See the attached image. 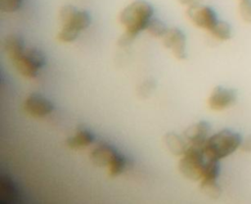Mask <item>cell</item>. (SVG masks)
Masks as SVG:
<instances>
[{
  "mask_svg": "<svg viewBox=\"0 0 251 204\" xmlns=\"http://www.w3.org/2000/svg\"><path fill=\"white\" fill-rule=\"evenodd\" d=\"M152 5L145 0H135L128 4L120 13L121 24L126 27L125 33L120 37V46H126L132 42L135 36L146 28L153 15Z\"/></svg>",
  "mask_w": 251,
  "mask_h": 204,
  "instance_id": "obj_1",
  "label": "cell"
},
{
  "mask_svg": "<svg viewBox=\"0 0 251 204\" xmlns=\"http://www.w3.org/2000/svg\"><path fill=\"white\" fill-rule=\"evenodd\" d=\"M242 136L231 129H222L211 135L203 146L207 159L220 161L240 148Z\"/></svg>",
  "mask_w": 251,
  "mask_h": 204,
  "instance_id": "obj_2",
  "label": "cell"
},
{
  "mask_svg": "<svg viewBox=\"0 0 251 204\" xmlns=\"http://www.w3.org/2000/svg\"><path fill=\"white\" fill-rule=\"evenodd\" d=\"M207 158L203 148L189 145L186 152L179 160L178 169L183 177L191 180H199L202 178Z\"/></svg>",
  "mask_w": 251,
  "mask_h": 204,
  "instance_id": "obj_3",
  "label": "cell"
},
{
  "mask_svg": "<svg viewBox=\"0 0 251 204\" xmlns=\"http://www.w3.org/2000/svg\"><path fill=\"white\" fill-rule=\"evenodd\" d=\"M16 69L26 77L36 76L38 70L45 63L44 54L35 48L24 50L18 57L12 60Z\"/></svg>",
  "mask_w": 251,
  "mask_h": 204,
  "instance_id": "obj_4",
  "label": "cell"
},
{
  "mask_svg": "<svg viewBox=\"0 0 251 204\" xmlns=\"http://www.w3.org/2000/svg\"><path fill=\"white\" fill-rule=\"evenodd\" d=\"M187 16L195 26L208 30H211L219 21L215 11L211 7L202 5L198 1L188 6Z\"/></svg>",
  "mask_w": 251,
  "mask_h": 204,
  "instance_id": "obj_5",
  "label": "cell"
},
{
  "mask_svg": "<svg viewBox=\"0 0 251 204\" xmlns=\"http://www.w3.org/2000/svg\"><path fill=\"white\" fill-rule=\"evenodd\" d=\"M59 19L63 26H70L78 31L85 29L90 24L89 14L72 5H65L60 9Z\"/></svg>",
  "mask_w": 251,
  "mask_h": 204,
  "instance_id": "obj_6",
  "label": "cell"
},
{
  "mask_svg": "<svg viewBox=\"0 0 251 204\" xmlns=\"http://www.w3.org/2000/svg\"><path fill=\"white\" fill-rule=\"evenodd\" d=\"M237 100V90L234 88H226L216 86L209 99L208 105L214 111H222L232 106Z\"/></svg>",
  "mask_w": 251,
  "mask_h": 204,
  "instance_id": "obj_7",
  "label": "cell"
},
{
  "mask_svg": "<svg viewBox=\"0 0 251 204\" xmlns=\"http://www.w3.org/2000/svg\"><path fill=\"white\" fill-rule=\"evenodd\" d=\"M53 104L50 100L36 93H32L27 96L24 102L25 112L35 118H41L49 115L53 111Z\"/></svg>",
  "mask_w": 251,
  "mask_h": 204,
  "instance_id": "obj_8",
  "label": "cell"
},
{
  "mask_svg": "<svg viewBox=\"0 0 251 204\" xmlns=\"http://www.w3.org/2000/svg\"><path fill=\"white\" fill-rule=\"evenodd\" d=\"M186 38L184 33L177 27L169 28L166 34L163 36V43L167 48H170L176 58L183 60L186 58L185 43Z\"/></svg>",
  "mask_w": 251,
  "mask_h": 204,
  "instance_id": "obj_9",
  "label": "cell"
},
{
  "mask_svg": "<svg viewBox=\"0 0 251 204\" xmlns=\"http://www.w3.org/2000/svg\"><path fill=\"white\" fill-rule=\"evenodd\" d=\"M210 124L205 121H200L188 127L183 131V136L187 140V142H189V145L203 148L207 139L210 137Z\"/></svg>",
  "mask_w": 251,
  "mask_h": 204,
  "instance_id": "obj_10",
  "label": "cell"
},
{
  "mask_svg": "<svg viewBox=\"0 0 251 204\" xmlns=\"http://www.w3.org/2000/svg\"><path fill=\"white\" fill-rule=\"evenodd\" d=\"M118 153L119 152L113 145L106 142H101L91 150L89 158L93 165L97 167H104L109 166Z\"/></svg>",
  "mask_w": 251,
  "mask_h": 204,
  "instance_id": "obj_11",
  "label": "cell"
},
{
  "mask_svg": "<svg viewBox=\"0 0 251 204\" xmlns=\"http://www.w3.org/2000/svg\"><path fill=\"white\" fill-rule=\"evenodd\" d=\"M164 141L168 150L176 156H182L189 147L185 138L173 131L166 133Z\"/></svg>",
  "mask_w": 251,
  "mask_h": 204,
  "instance_id": "obj_12",
  "label": "cell"
},
{
  "mask_svg": "<svg viewBox=\"0 0 251 204\" xmlns=\"http://www.w3.org/2000/svg\"><path fill=\"white\" fill-rule=\"evenodd\" d=\"M93 140H94V136L92 132L86 128L80 127L77 128L74 136H71L66 140V144L70 148L77 149V148L88 146L93 142Z\"/></svg>",
  "mask_w": 251,
  "mask_h": 204,
  "instance_id": "obj_13",
  "label": "cell"
},
{
  "mask_svg": "<svg viewBox=\"0 0 251 204\" xmlns=\"http://www.w3.org/2000/svg\"><path fill=\"white\" fill-rule=\"evenodd\" d=\"M19 192L16 183L10 177H1L0 178V199L2 202H16Z\"/></svg>",
  "mask_w": 251,
  "mask_h": 204,
  "instance_id": "obj_14",
  "label": "cell"
},
{
  "mask_svg": "<svg viewBox=\"0 0 251 204\" xmlns=\"http://www.w3.org/2000/svg\"><path fill=\"white\" fill-rule=\"evenodd\" d=\"M7 55L11 60L19 56L25 50V43L23 38L18 34H10L4 43Z\"/></svg>",
  "mask_w": 251,
  "mask_h": 204,
  "instance_id": "obj_15",
  "label": "cell"
},
{
  "mask_svg": "<svg viewBox=\"0 0 251 204\" xmlns=\"http://www.w3.org/2000/svg\"><path fill=\"white\" fill-rule=\"evenodd\" d=\"M210 31L216 38L220 40H228L232 33L230 25L225 21H218Z\"/></svg>",
  "mask_w": 251,
  "mask_h": 204,
  "instance_id": "obj_16",
  "label": "cell"
},
{
  "mask_svg": "<svg viewBox=\"0 0 251 204\" xmlns=\"http://www.w3.org/2000/svg\"><path fill=\"white\" fill-rule=\"evenodd\" d=\"M220 175V164L219 161L217 160H212V159H207L202 179L206 180H217L218 177Z\"/></svg>",
  "mask_w": 251,
  "mask_h": 204,
  "instance_id": "obj_17",
  "label": "cell"
},
{
  "mask_svg": "<svg viewBox=\"0 0 251 204\" xmlns=\"http://www.w3.org/2000/svg\"><path fill=\"white\" fill-rule=\"evenodd\" d=\"M150 34L155 37H163L168 31V27L166 25L159 19H151L145 28Z\"/></svg>",
  "mask_w": 251,
  "mask_h": 204,
  "instance_id": "obj_18",
  "label": "cell"
},
{
  "mask_svg": "<svg viewBox=\"0 0 251 204\" xmlns=\"http://www.w3.org/2000/svg\"><path fill=\"white\" fill-rule=\"evenodd\" d=\"M200 187L206 195L212 198H218L222 193V188L220 184L217 182V180L202 179Z\"/></svg>",
  "mask_w": 251,
  "mask_h": 204,
  "instance_id": "obj_19",
  "label": "cell"
},
{
  "mask_svg": "<svg viewBox=\"0 0 251 204\" xmlns=\"http://www.w3.org/2000/svg\"><path fill=\"white\" fill-rule=\"evenodd\" d=\"M126 160L125 158L124 155H122L121 153H118L115 158L112 160V162L110 163L109 167V175L111 177H116L118 175H120L126 168Z\"/></svg>",
  "mask_w": 251,
  "mask_h": 204,
  "instance_id": "obj_20",
  "label": "cell"
},
{
  "mask_svg": "<svg viewBox=\"0 0 251 204\" xmlns=\"http://www.w3.org/2000/svg\"><path fill=\"white\" fill-rule=\"evenodd\" d=\"M79 34V31L70 27V26H63V28L60 30V32L57 35L58 40L63 42H71L74 41Z\"/></svg>",
  "mask_w": 251,
  "mask_h": 204,
  "instance_id": "obj_21",
  "label": "cell"
},
{
  "mask_svg": "<svg viewBox=\"0 0 251 204\" xmlns=\"http://www.w3.org/2000/svg\"><path fill=\"white\" fill-rule=\"evenodd\" d=\"M156 87V82L152 78H148L144 80L138 87H137V95L140 97H147L151 94L152 90Z\"/></svg>",
  "mask_w": 251,
  "mask_h": 204,
  "instance_id": "obj_22",
  "label": "cell"
},
{
  "mask_svg": "<svg viewBox=\"0 0 251 204\" xmlns=\"http://www.w3.org/2000/svg\"><path fill=\"white\" fill-rule=\"evenodd\" d=\"M239 15L246 23H251V0H239Z\"/></svg>",
  "mask_w": 251,
  "mask_h": 204,
  "instance_id": "obj_23",
  "label": "cell"
},
{
  "mask_svg": "<svg viewBox=\"0 0 251 204\" xmlns=\"http://www.w3.org/2000/svg\"><path fill=\"white\" fill-rule=\"evenodd\" d=\"M24 0H0V10L3 12H15L23 3Z\"/></svg>",
  "mask_w": 251,
  "mask_h": 204,
  "instance_id": "obj_24",
  "label": "cell"
},
{
  "mask_svg": "<svg viewBox=\"0 0 251 204\" xmlns=\"http://www.w3.org/2000/svg\"><path fill=\"white\" fill-rule=\"evenodd\" d=\"M240 149L244 152H251V134L248 135L245 139H242Z\"/></svg>",
  "mask_w": 251,
  "mask_h": 204,
  "instance_id": "obj_25",
  "label": "cell"
},
{
  "mask_svg": "<svg viewBox=\"0 0 251 204\" xmlns=\"http://www.w3.org/2000/svg\"><path fill=\"white\" fill-rule=\"evenodd\" d=\"M181 4H184V5H190V4H192V3H194L195 1H197V0H178Z\"/></svg>",
  "mask_w": 251,
  "mask_h": 204,
  "instance_id": "obj_26",
  "label": "cell"
}]
</instances>
